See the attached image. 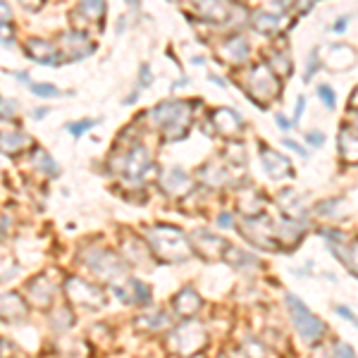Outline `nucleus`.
Wrapping results in <instances>:
<instances>
[{
    "mask_svg": "<svg viewBox=\"0 0 358 358\" xmlns=\"http://www.w3.org/2000/svg\"><path fill=\"white\" fill-rule=\"evenodd\" d=\"M13 41H15V29L10 22H5V24H0V43L13 45Z\"/></svg>",
    "mask_w": 358,
    "mask_h": 358,
    "instance_id": "39",
    "label": "nucleus"
},
{
    "mask_svg": "<svg viewBox=\"0 0 358 358\" xmlns=\"http://www.w3.org/2000/svg\"><path fill=\"white\" fill-rule=\"evenodd\" d=\"M351 110H354L356 122H358V89H356V94H354V101H351Z\"/></svg>",
    "mask_w": 358,
    "mask_h": 358,
    "instance_id": "50",
    "label": "nucleus"
},
{
    "mask_svg": "<svg viewBox=\"0 0 358 358\" xmlns=\"http://www.w3.org/2000/svg\"><path fill=\"white\" fill-rule=\"evenodd\" d=\"M213 129L222 136H234L236 131L244 129V120L239 117V113L229 110V108H217L213 113Z\"/></svg>",
    "mask_w": 358,
    "mask_h": 358,
    "instance_id": "12",
    "label": "nucleus"
},
{
    "mask_svg": "<svg viewBox=\"0 0 358 358\" xmlns=\"http://www.w3.org/2000/svg\"><path fill=\"white\" fill-rule=\"evenodd\" d=\"M29 146H31V138L27 134H22V131H3V134H0V151L8 155L24 151Z\"/></svg>",
    "mask_w": 358,
    "mask_h": 358,
    "instance_id": "22",
    "label": "nucleus"
},
{
    "mask_svg": "<svg viewBox=\"0 0 358 358\" xmlns=\"http://www.w3.org/2000/svg\"><path fill=\"white\" fill-rule=\"evenodd\" d=\"M189 244H192L196 251H201L206 258H217L215 256V251H213V246H217V248H227V244L220 239V236H215V234H210V232H194L192 234V239H189Z\"/></svg>",
    "mask_w": 358,
    "mask_h": 358,
    "instance_id": "19",
    "label": "nucleus"
},
{
    "mask_svg": "<svg viewBox=\"0 0 358 358\" xmlns=\"http://www.w3.org/2000/svg\"><path fill=\"white\" fill-rule=\"evenodd\" d=\"M275 122H277L280 129H292V122H289V120H285V115H277Z\"/></svg>",
    "mask_w": 358,
    "mask_h": 358,
    "instance_id": "45",
    "label": "nucleus"
},
{
    "mask_svg": "<svg viewBox=\"0 0 358 358\" xmlns=\"http://www.w3.org/2000/svg\"><path fill=\"white\" fill-rule=\"evenodd\" d=\"M122 248H124L127 256H129L134 263H143V261H146V258H148V251L141 246V241L134 239V236H124Z\"/></svg>",
    "mask_w": 358,
    "mask_h": 358,
    "instance_id": "27",
    "label": "nucleus"
},
{
    "mask_svg": "<svg viewBox=\"0 0 358 358\" xmlns=\"http://www.w3.org/2000/svg\"><path fill=\"white\" fill-rule=\"evenodd\" d=\"M282 143H285L287 148H292V151H296L299 155H303V158H308L306 148H303V146H299V143H296V141H292V138H287V136H285V138H282Z\"/></svg>",
    "mask_w": 358,
    "mask_h": 358,
    "instance_id": "41",
    "label": "nucleus"
},
{
    "mask_svg": "<svg viewBox=\"0 0 358 358\" xmlns=\"http://www.w3.org/2000/svg\"><path fill=\"white\" fill-rule=\"evenodd\" d=\"M317 96L322 98V103L327 106V110H334V108H337V101H334V91H332L327 84H320V86H317Z\"/></svg>",
    "mask_w": 358,
    "mask_h": 358,
    "instance_id": "33",
    "label": "nucleus"
},
{
    "mask_svg": "<svg viewBox=\"0 0 358 358\" xmlns=\"http://www.w3.org/2000/svg\"><path fill=\"white\" fill-rule=\"evenodd\" d=\"M34 165H36L38 170H45L50 177L57 175V165L53 163V158H50L45 151H36V155H34Z\"/></svg>",
    "mask_w": 358,
    "mask_h": 358,
    "instance_id": "32",
    "label": "nucleus"
},
{
    "mask_svg": "<svg viewBox=\"0 0 358 358\" xmlns=\"http://www.w3.org/2000/svg\"><path fill=\"white\" fill-rule=\"evenodd\" d=\"M244 234L251 244L256 246H263V248H277V241H275V229H273V222L268 220L265 215H256V217H246L244 220Z\"/></svg>",
    "mask_w": 358,
    "mask_h": 358,
    "instance_id": "9",
    "label": "nucleus"
},
{
    "mask_svg": "<svg viewBox=\"0 0 358 358\" xmlns=\"http://www.w3.org/2000/svg\"><path fill=\"white\" fill-rule=\"evenodd\" d=\"M232 215H227V213H224V215H220V224H222V227H227V224H229V227H232Z\"/></svg>",
    "mask_w": 358,
    "mask_h": 358,
    "instance_id": "49",
    "label": "nucleus"
},
{
    "mask_svg": "<svg viewBox=\"0 0 358 358\" xmlns=\"http://www.w3.org/2000/svg\"><path fill=\"white\" fill-rule=\"evenodd\" d=\"M220 53L227 57L229 62H244L248 57V43L244 41V38L234 36V38H229V41L222 45Z\"/></svg>",
    "mask_w": 358,
    "mask_h": 358,
    "instance_id": "25",
    "label": "nucleus"
},
{
    "mask_svg": "<svg viewBox=\"0 0 358 358\" xmlns=\"http://www.w3.org/2000/svg\"><path fill=\"white\" fill-rule=\"evenodd\" d=\"M151 120L163 127L167 138H184L192 127V106L184 101H165L151 110Z\"/></svg>",
    "mask_w": 358,
    "mask_h": 358,
    "instance_id": "2",
    "label": "nucleus"
},
{
    "mask_svg": "<svg viewBox=\"0 0 358 358\" xmlns=\"http://www.w3.org/2000/svg\"><path fill=\"white\" fill-rule=\"evenodd\" d=\"M53 294H55V287L48 282V275H41L29 282V296H31V301L36 306H48L53 301Z\"/></svg>",
    "mask_w": 358,
    "mask_h": 358,
    "instance_id": "18",
    "label": "nucleus"
},
{
    "mask_svg": "<svg viewBox=\"0 0 358 358\" xmlns=\"http://www.w3.org/2000/svg\"><path fill=\"white\" fill-rule=\"evenodd\" d=\"M342 261L358 275V241L349 248V251H346V256H342Z\"/></svg>",
    "mask_w": 358,
    "mask_h": 358,
    "instance_id": "37",
    "label": "nucleus"
},
{
    "mask_svg": "<svg viewBox=\"0 0 358 358\" xmlns=\"http://www.w3.org/2000/svg\"><path fill=\"white\" fill-rule=\"evenodd\" d=\"M48 113V108H36V110H34V117L36 120H43V115Z\"/></svg>",
    "mask_w": 358,
    "mask_h": 358,
    "instance_id": "51",
    "label": "nucleus"
},
{
    "mask_svg": "<svg viewBox=\"0 0 358 358\" xmlns=\"http://www.w3.org/2000/svg\"><path fill=\"white\" fill-rule=\"evenodd\" d=\"M27 55L31 57L34 62H38V65H53V67H57V62H60V55H57L55 45L50 43V41H43V38H29Z\"/></svg>",
    "mask_w": 358,
    "mask_h": 358,
    "instance_id": "13",
    "label": "nucleus"
},
{
    "mask_svg": "<svg viewBox=\"0 0 358 358\" xmlns=\"http://www.w3.org/2000/svg\"><path fill=\"white\" fill-rule=\"evenodd\" d=\"M31 91L38 98H55V96H60V91H57L55 86H50V84H31Z\"/></svg>",
    "mask_w": 358,
    "mask_h": 358,
    "instance_id": "34",
    "label": "nucleus"
},
{
    "mask_svg": "<svg viewBox=\"0 0 358 358\" xmlns=\"http://www.w3.org/2000/svg\"><path fill=\"white\" fill-rule=\"evenodd\" d=\"M67 299L79 308H103L106 306V294L98 289L96 285H89L82 277H69L65 282Z\"/></svg>",
    "mask_w": 358,
    "mask_h": 358,
    "instance_id": "8",
    "label": "nucleus"
},
{
    "mask_svg": "<svg viewBox=\"0 0 358 358\" xmlns=\"http://www.w3.org/2000/svg\"><path fill=\"white\" fill-rule=\"evenodd\" d=\"M8 20H10V8L5 3H0V24H5Z\"/></svg>",
    "mask_w": 358,
    "mask_h": 358,
    "instance_id": "46",
    "label": "nucleus"
},
{
    "mask_svg": "<svg viewBox=\"0 0 358 358\" xmlns=\"http://www.w3.org/2000/svg\"><path fill=\"white\" fill-rule=\"evenodd\" d=\"M206 342H208L206 327L201 325V322H194V320L182 322L179 327H175V330L170 332V339H167L170 349L179 356L199 354V351H203Z\"/></svg>",
    "mask_w": 358,
    "mask_h": 358,
    "instance_id": "3",
    "label": "nucleus"
},
{
    "mask_svg": "<svg viewBox=\"0 0 358 358\" xmlns=\"http://www.w3.org/2000/svg\"><path fill=\"white\" fill-rule=\"evenodd\" d=\"M334 310H337V313L342 315V317H346V320H351V322H356V320H358V317L349 310V306H337Z\"/></svg>",
    "mask_w": 358,
    "mask_h": 358,
    "instance_id": "43",
    "label": "nucleus"
},
{
    "mask_svg": "<svg viewBox=\"0 0 358 358\" xmlns=\"http://www.w3.org/2000/svg\"><path fill=\"white\" fill-rule=\"evenodd\" d=\"M280 27V17L277 15H268V13H256L253 15V29L256 31H275Z\"/></svg>",
    "mask_w": 358,
    "mask_h": 358,
    "instance_id": "30",
    "label": "nucleus"
},
{
    "mask_svg": "<svg viewBox=\"0 0 358 358\" xmlns=\"http://www.w3.org/2000/svg\"><path fill=\"white\" fill-rule=\"evenodd\" d=\"M287 308H289L294 327H296V332L301 334L306 342H315V339H320L322 334H325V322H322L315 313H310L308 306H306L299 296L287 294Z\"/></svg>",
    "mask_w": 358,
    "mask_h": 358,
    "instance_id": "4",
    "label": "nucleus"
},
{
    "mask_svg": "<svg viewBox=\"0 0 358 358\" xmlns=\"http://www.w3.org/2000/svg\"><path fill=\"white\" fill-rule=\"evenodd\" d=\"M303 108H306V96H299V101H296V113H294V122H299V120H301Z\"/></svg>",
    "mask_w": 358,
    "mask_h": 358,
    "instance_id": "44",
    "label": "nucleus"
},
{
    "mask_svg": "<svg viewBox=\"0 0 358 358\" xmlns=\"http://www.w3.org/2000/svg\"><path fill=\"white\" fill-rule=\"evenodd\" d=\"M224 261L232 263L234 268H248V265H258V258L251 256V253H244L239 251V248H227V253H224Z\"/></svg>",
    "mask_w": 358,
    "mask_h": 358,
    "instance_id": "29",
    "label": "nucleus"
},
{
    "mask_svg": "<svg viewBox=\"0 0 358 358\" xmlns=\"http://www.w3.org/2000/svg\"><path fill=\"white\" fill-rule=\"evenodd\" d=\"M220 358H229V356H220Z\"/></svg>",
    "mask_w": 358,
    "mask_h": 358,
    "instance_id": "54",
    "label": "nucleus"
},
{
    "mask_svg": "<svg viewBox=\"0 0 358 358\" xmlns=\"http://www.w3.org/2000/svg\"><path fill=\"white\" fill-rule=\"evenodd\" d=\"M74 17H84L89 22H101L106 17V3H94V0H86V3L77 5Z\"/></svg>",
    "mask_w": 358,
    "mask_h": 358,
    "instance_id": "26",
    "label": "nucleus"
},
{
    "mask_svg": "<svg viewBox=\"0 0 358 358\" xmlns=\"http://www.w3.org/2000/svg\"><path fill=\"white\" fill-rule=\"evenodd\" d=\"M342 29H346V20H339V24H334V31H342Z\"/></svg>",
    "mask_w": 358,
    "mask_h": 358,
    "instance_id": "53",
    "label": "nucleus"
},
{
    "mask_svg": "<svg viewBox=\"0 0 358 358\" xmlns=\"http://www.w3.org/2000/svg\"><path fill=\"white\" fill-rule=\"evenodd\" d=\"M17 113V103L8 101V98H0V117L3 120H13Z\"/></svg>",
    "mask_w": 358,
    "mask_h": 358,
    "instance_id": "36",
    "label": "nucleus"
},
{
    "mask_svg": "<svg viewBox=\"0 0 358 358\" xmlns=\"http://www.w3.org/2000/svg\"><path fill=\"white\" fill-rule=\"evenodd\" d=\"M325 62L332 69H349L356 65V50L344 43H332L325 50Z\"/></svg>",
    "mask_w": 358,
    "mask_h": 358,
    "instance_id": "14",
    "label": "nucleus"
},
{
    "mask_svg": "<svg viewBox=\"0 0 358 358\" xmlns=\"http://www.w3.org/2000/svg\"><path fill=\"white\" fill-rule=\"evenodd\" d=\"M192 184V179L184 170H179V167H172V170H167L163 177H160V187L165 189L167 194H179L184 192V189Z\"/></svg>",
    "mask_w": 358,
    "mask_h": 358,
    "instance_id": "21",
    "label": "nucleus"
},
{
    "mask_svg": "<svg viewBox=\"0 0 358 358\" xmlns=\"http://www.w3.org/2000/svg\"><path fill=\"white\" fill-rule=\"evenodd\" d=\"M98 124V120H82V122H72V124H67V129L72 131L74 136H82L86 129H91V127H96Z\"/></svg>",
    "mask_w": 358,
    "mask_h": 358,
    "instance_id": "35",
    "label": "nucleus"
},
{
    "mask_svg": "<svg viewBox=\"0 0 358 358\" xmlns=\"http://www.w3.org/2000/svg\"><path fill=\"white\" fill-rule=\"evenodd\" d=\"M172 306H175L177 315L192 317L201 310V296L192 289V287H187V289H182L175 299H172Z\"/></svg>",
    "mask_w": 358,
    "mask_h": 358,
    "instance_id": "16",
    "label": "nucleus"
},
{
    "mask_svg": "<svg viewBox=\"0 0 358 358\" xmlns=\"http://www.w3.org/2000/svg\"><path fill=\"white\" fill-rule=\"evenodd\" d=\"M134 322L141 330H163V327L170 325V317H167L163 310H148V313L138 315Z\"/></svg>",
    "mask_w": 358,
    "mask_h": 358,
    "instance_id": "24",
    "label": "nucleus"
},
{
    "mask_svg": "<svg viewBox=\"0 0 358 358\" xmlns=\"http://www.w3.org/2000/svg\"><path fill=\"white\" fill-rule=\"evenodd\" d=\"M332 356L334 358H356L354 349H351L349 344H344V342H337L332 346Z\"/></svg>",
    "mask_w": 358,
    "mask_h": 358,
    "instance_id": "38",
    "label": "nucleus"
},
{
    "mask_svg": "<svg viewBox=\"0 0 358 358\" xmlns=\"http://www.w3.org/2000/svg\"><path fill=\"white\" fill-rule=\"evenodd\" d=\"M146 239L155 256L163 258L165 263H182L192 256L189 239L184 236L182 229L172 227V224H155L146 232Z\"/></svg>",
    "mask_w": 358,
    "mask_h": 358,
    "instance_id": "1",
    "label": "nucleus"
},
{
    "mask_svg": "<svg viewBox=\"0 0 358 358\" xmlns=\"http://www.w3.org/2000/svg\"><path fill=\"white\" fill-rule=\"evenodd\" d=\"M196 10H199V13L203 15L208 22L222 24V22H227L229 17H232L234 8H232V5H227V3H210V5L201 3V5H196Z\"/></svg>",
    "mask_w": 358,
    "mask_h": 358,
    "instance_id": "23",
    "label": "nucleus"
},
{
    "mask_svg": "<svg viewBox=\"0 0 358 358\" xmlns=\"http://www.w3.org/2000/svg\"><path fill=\"white\" fill-rule=\"evenodd\" d=\"M315 69H317V50H313L310 53V60H308V72H306V82H310V77L315 74Z\"/></svg>",
    "mask_w": 358,
    "mask_h": 358,
    "instance_id": "42",
    "label": "nucleus"
},
{
    "mask_svg": "<svg viewBox=\"0 0 358 358\" xmlns=\"http://www.w3.org/2000/svg\"><path fill=\"white\" fill-rule=\"evenodd\" d=\"M10 351H13V346H10L8 342H5V339H0V356L10 354Z\"/></svg>",
    "mask_w": 358,
    "mask_h": 358,
    "instance_id": "48",
    "label": "nucleus"
},
{
    "mask_svg": "<svg viewBox=\"0 0 358 358\" xmlns=\"http://www.w3.org/2000/svg\"><path fill=\"white\" fill-rule=\"evenodd\" d=\"M115 292H117V296L122 299V301L134 303V306H146L153 296L151 289H148L141 280H129L124 287H115Z\"/></svg>",
    "mask_w": 358,
    "mask_h": 358,
    "instance_id": "15",
    "label": "nucleus"
},
{
    "mask_svg": "<svg viewBox=\"0 0 358 358\" xmlns=\"http://www.w3.org/2000/svg\"><path fill=\"white\" fill-rule=\"evenodd\" d=\"M57 55L62 60H69V62H77V60H84L86 55H91L96 50V43L86 36L84 31H77V29H69V31H62L60 38H57V45H55Z\"/></svg>",
    "mask_w": 358,
    "mask_h": 358,
    "instance_id": "7",
    "label": "nucleus"
},
{
    "mask_svg": "<svg viewBox=\"0 0 358 358\" xmlns=\"http://www.w3.org/2000/svg\"><path fill=\"white\" fill-rule=\"evenodd\" d=\"M263 167L268 170L270 177L280 179V177H292L294 170H292V163L285 158V155L270 151V148H263Z\"/></svg>",
    "mask_w": 358,
    "mask_h": 358,
    "instance_id": "17",
    "label": "nucleus"
},
{
    "mask_svg": "<svg viewBox=\"0 0 358 358\" xmlns=\"http://www.w3.org/2000/svg\"><path fill=\"white\" fill-rule=\"evenodd\" d=\"M15 77H17V79H20V82H24V84H29V74H27V72H17V74H15Z\"/></svg>",
    "mask_w": 358,
    "mask_h": 358,
    "instance_id": "52",
    "label": "nucleus"
},
{
    "mask_svg": "<svg viewBox=\"0 0 358 358\" xmlns=\"http://www.w3.org/2000/svg\"><path fill=\"white\" fill-rule=\"evenodd\" d=\"M306 141L313 143V146H322V143H325V134H320V131H308V134H306Z\"/></svg>",
    "mask_w": 358,
    "mask_h": 358,
    "instance_id": "40",
    "label": "nucleus"
},
{
    "mask_svg": "<svg viewBox=\"0 0 358 358\" xmlns=\"http://www.w3.org/2000/svg\"><path fill=\"white\" fill-rule=\"evenodd\" d=\"M29 313L24 299L15 292L8 294H0V320L3 322H17V320H24Z\"/></svg>",
    "mask_w": 358,
    "mask_h": 358,
    "instance_id": "11",
    "label": "nucleus"
},
{
    "mask_svg": "<svg viewBox=\"0 0 358 358\" xmlns=\"http://www.w3.org/2000/svg\"><path fill=\"white\" fill-rule=\"evenodd\" d=\"M50 322H53V330L65 332V330H69V327L74 325V315H72V310L62 306V308L53 310V315H50Z\"/></svg>",
    "mask_w": 358,
    "mask_h": 358,
    "instance_id": "28",
    "label": "nucleus"
},
{
    "mask_svg": "<svg viewBox=\"0 0 358 358\" xmlns=\"http://www.w3.org/2000/svg\"><path fill=\"white\" fill-rule=\"evenodd\" d=\"M148 84H151V77H148V67L143 65L141 67V86H148Z\"/></svg>",
    "mask_w": 358,
    "mask_h": 358,
    "instance_id": "47",
    "label": "nucleus"
},
{
    "mask_svg": "<svg viewBox=\"0 0 358 358\" xmlns=\"http://www.w3.org/2000/svg\"><path fill=\"white\" fill-rule=\"evenodd\" d=\"M120 170H122L129 179H141L148 170H151V155H148V151L143 146L129 148L127 155H122Z\"/></svg>",
    "mask_w": 358,
    "mask_h": 358,
    "instance_id": "10",
    "label": "nucleus"
},
{
    "mask_svg": "<svg viewBox=\"0 0 358 358\" xmlns=\"http://www.w3.org/2000/svg\"><path fill=\"white\" fill-rule=\"evenodd\" d=\"M248 91L256 101L270 103L280 94V79L275 77V72L270 69L268 62H258L248 74Z\"/></svg>",
    "mask_w": 358,
    "mask_h": 358,
    "instance_id": "6",
    "label": "nucleus"
},
{
    "mask_svg": "<svg viewBox=\"0 0 358 358\" xmlns=\"http://www.w3.org/2000/svg\"><path fill=\"white\" fill-rule=\"evenodd\" d=\"M339 153L346 163H358V134L349 127L339 129Z\"/></svg>",
    "mask_w": 358,
    "mask_h": 358,
    "instance_id": "20",
    "label": "nucleus"
},
{
    "mask_svg": "<svg viewBox=\"0 0 358 358\" xmlns=\"http://www.w3.org/2000/svg\"><path fill=\"white\" fill-rule=\"evenodd\" d=\"M86 268L94 273L98 280L103 282H115L124 275V263L122 258L117 256L115 251H108V248H96V251L86 253L84 256Z\"/></svg>",
    "mask_w": 358,
    "mask_h": 358,
    "instance_id": "5",
    "label": "nucleus"
},
{
    "mask_svg": "<svg viewBox=\"0 0 358 358\" xmlns=\"http://www.w3.org/2000/svg\"><path fill=\"white\" fill-rule=\"evenodd\" d=\"M201 172H208V175L213 172V177H208V179H206V182H208V184H213V187H220V184L227 182V172L220 170V167H217V163H208V165H203V167H201Z\"/></svg>",
    "mask_w": 358,
    "mask_h": 358,
    "instance_id": "31",
    "label": "nucleus"
}]
</instances>
